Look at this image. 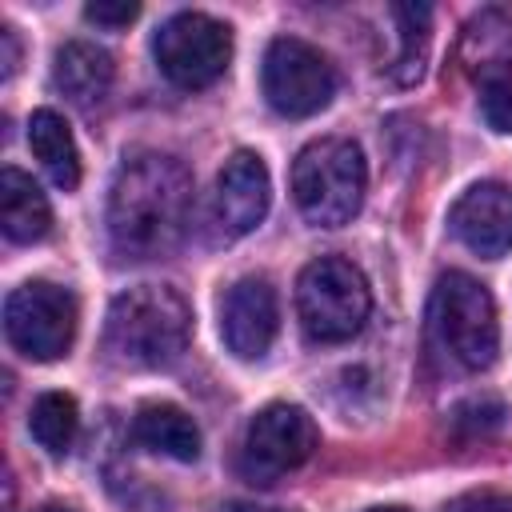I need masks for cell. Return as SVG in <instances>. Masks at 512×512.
I'll use <instances>...</instances> for the list:
<instances>
[{"mask_svg": "<svg viewBox=\"0 0 512 512\" xmlns=\"http://www.w3.org/2000/svg\"><path fill=\"white\" fill-rule=\"evenodd\" d=\"M192 212V172L168 152H132L108 192V240L120 260L168 256Z\"/></svg>", "mask_w": 512, "mask_h": 512, "instance_id": "1", "label": "cell"}, {"mask_svg": "<svg viewBox=\"0 0 512 512\" xmlns=\"http://www.w3.org/2000/svg\"><path fill=\"white\" fill-rule=\"evenodd\" d=\"M192 336V308L168 284H136L108 304L104 348L124 368H164Z\"/></svg>", "mask_w": 512, "mask_h": 512, "instance_id": "2", "label": "cell"}, {"mask_svg": "<svg viewBox=\"0 0 512 512\" xmlns=\"http://www.w3.org/2000/svg\"><path fill=\"white\" fill-rule=\"evenodd\" d=\"M364 188H368V164L348 136H320L304 144L292 160L296 208L316 228L348 224L364 204Z\"/></svg>", "mask_w": 512, "mask_h": 512, "instance_id": "3", "label": "cell"}, {"mask_svg": "<svg viewBox=\"0 0 512 512\" xmlns=\"http://www.w3.org/2000/svg\"><path fill=\"white\" fill-rule=\"evenodd\" d=\"M428 320L440 348L468 372L492 368L500 352V320L492 292L468 272H444L428 300Z\"/></svg>", "mask_w": 512, "mask_h": 512, "instance_id": "4", "label": "cell"}, {"mask_svg": "<svg viewBox=\"0 0 512 512\" xmlns=\"http://www.w3.org/2000/svg\"><path fill=\"white\" fill-rule=\"evenodd\" d=\"M296 312L312 344L352 340L372 312V292L364 272L344 256L312 260L296 280Z\"/></svg>", "mask_w": 512, "mask_h": 512, "instance_id": "5", "label": "cell"}, {"mask_svg": "<svg viewBox=\"0 0 512 512\" xmlns=\"http://www.w3.org/2000/svg\"><path fill=\"white\" fill-rule=\"evenodd\" d=\"M260 88H264V100L280 116L304 120V116H316L320 108L332 104V96H336V68L308 40L276 36L268 44V52H264Z\"/></svg>", "mask_w": 512, "mask_h": 512, "instance_id": "6", "label": "cell"}, {"mask_svg": "<svg viewBox=\"0 0 512 512\" xmlns=\"http://www.w3.org/2000/svg\"><path fill=\"white\" fill-rule=\"evenodd\" d=\"M152 52L176 88H208L232 60V28L208 12H176L160 24Z\"/></svg>", "mask_w": 512, "mask_h": 512, "instance_id": "7", "label": "cell"}, {"mask_svg": "<svg viewBox=\"0 0 512 512\" xmlns=\"http://www.w3.org/2000/svg\"><path fill=\"white\" fill-rule=\"evenodd\" d=\"M8 344L28 360H60L76 340V296L48 280H28L4 300Z\"/></svg>", "mask_w": 512, "mask_h": 512, "instance_id": "8", "label": "cell"}, {"mask_svg": "<svg viewBox=\"0 0 512 512\" xmlns=\"http://www.w3.org/2000/svg\"><path fill=\"white\" fill-rule=\"evenodd\" d=\"M316 448H320L316 420L300 404L276 400L248 420L244 444H240V472L252 484H272L276 476L308 464Z\"/></svg>", "mask_w": 512, "mask_h": 512, "instance_id": "9", "label": "cell"}, {"mask_svg": "<svg viewBox=\"0 0 512 512\" xmlns=\"http://www.w3.org/2000/svg\"><path fill=\"white\" fill-rule=\"evenodd\" d=\"M280 328L276 288L264 276H240L220 300V336L240 360H260Z\"/></svg>", "mask_w": 512, "mask_h": 512, "instance_id": "10", "label": "cell"}, {"mask_svg": "<svg viewBox=\"0 0 512 512\" xmlns=\"http://www.w3.org/2000/svg\"><path fill=\"white\" fill-rule=\"evenodd\" d=\"M452 236L476 252V256H504L512 252V188L500 180H480L472 184L448 212Z\"/></svg>", "mask_w": 512, "mask_h": 512, "instance_id": "11", "label": "cell"}, {"mask_svg": "<svg viewBox=\"0 0 512 512\" xmlns=\"http://www.w3.org/2000/svg\"><path fill=\"white\" fill-rule=\"evenodd\" d=\"M268 200H272V180H268V164L240 148L224 160L220 176H216V200H212V212H216V224L224 236H248L264 212H268Z\"/></svg>", "mask_w": 512, "mask_h": 512, "instance_id": "12", "label": "cell"}, {"mask_svg": "<svg viewBox=\"0 0 512 512\" xmlns=\"http://www.w3.org/2000/svg\"><path fill=\"white\" fill-rule=\"evenodd\" d=\"M112 56L92 44V40H68L56 48V64H52V84L80 108H92L108 96L112 88Z\"/></svg>", "mask_w": 512, "mask_h": 512, "instance_id": "13", "label": "cell"}, {"mask_svg": "<svg viewBox=\"0 0 512 512\" xmlns=\"http://www.w3.org/2000/svg\"><path fill=\"white\" fill-rule=\"evenodd\" d=\"M0 228L12 244H36L52 232V208L40 184L12 164L0 172Z\"/></svg>", "mask_w": 512, "mask_h": 512, "instance_id": "14", "label": "cell"}, {"mask_svg": "<svg viewBox=\"0 0 512 512\" xmlns=\"http://www.w3.org/2000/svg\"><path fill=\"white\" fill-rule=\"evenodd\" d=\"M132 440L148 452H160V456L184 460V464L200 456V428L192 424V416L180 404H168V400L140 404V412L132 416Z\"/></svg>", "mask_w": 512, "mask_h": 512, "instance_id": "15", "label": "cell"}, {"mask_svg": "<svg viewBox=\"0 0 512 512\" xmlns=\"http://www.w3.org/2000/svg\"><path fill=\"white\" fill-rule=\"evenodd\" d=\"M28 148L40 160V168L52 176L56 188L72 192L80 184V152L72 140V128L64 124L60 112L52 108H36L28 120Z\"/></svg>", "mask_w": 512, "mask_h": 512, "instance_id": "16", "label": "cell"}, {"mask_svg": "<svg viewBox=\"0 0 512 512\" xmlns=\"http://www.w3.org/2000/svg\"><path fill=\"white\" fill-rule=\"evenodd\" d=\"M460 60H464V68L476 80L512 72V24L500 12H492V8L480 12V16H472V24L464 32Z\"/></svg>", "mask_w": 512, "mask_h": 512, "instance_id": "17", "label": "cell"}, {"mask_svg": "<svg viewBox=\"0 0 512 512\" xmlns=\"http://www.w3.org/2000/svg\"><path fill=\"white\" fill-rule=\"evenodd\" d=\"M28 432L32 440L48 452V456H64L80 432V408L68 392H44L36 396L32 404V416H28Z\"/></svg>", "mask_w": 512, "mask_h": 512, "instance_id": "18", "label": "cell"}, {"mask_svg": "<svg viewBox=\"0 0 512 512\" xmlns=\"http://www.w3.org/2000/svg\"><path fill=\"white\" fill-rule=\"evenodd\" d=\"M396 24H400V48H396V60L388 64V76L396 84H412L420 80L424 72V56H428V24H432V8L424 4H396L392 8Z\"/></svg>", "mask_w": 512, "mask_h": 512, "instance_id": "19", "label": "cell"}, {"mask_svg": "<svg viewBox=\"0 0 512 512\" xmlns=\"http://www.w3.org/2000/svg\"><path fill=\"white\" fill-rule=\"evenodd\" d=\"M480 112H484L488 128L512 132V72L480 80Z\"/></svg>", "mask_w": 512, "mask_h": 512, "instance_id": "20", "label": "cell"}, {"mask_svg": "<svg viewBox=\"0 0 512 512\" xmlns=\"http://www.w3.org/2000/svg\"><path fill=\"white\" fill-rule=\"evenodd\" d=\"M500 420H504V404L492 396H472L452 412V428L460 436H484V432L500 428Z\"/></svg>", "mask_w": 512, "mask_h": 512, "instance_id": "21", "label": "cell"}, {"mask_svg": "<svg viewBox=\"0 0 512 512\" xmlns=\"http://www.w3.org/2000/svg\"><path fill=\"white\" fill-rule=\"evenodd\" d=\"M444 512H512V496H508V492L480 488V492H464V496H456Z\"/></svg>", "mask_w": 512, "mask_h": 512, "instance_id": "22", "label": "cell"}, {"mask_svg": "<svg viewBox=\"0 0 512 512\" xmlns=\"http://www.w3.org/2000/svg\"><path fill=\"white\" fill-rule=\"evenodd\" d=\"M84 16H88L92 24H104V28H124V24H132V20L140 16V4H128V0H120V4L96 0V4L84 8Z\"/></svg>", "mask_w": 512, "mask_h": 512, "instance_id": "23", "label": "cell"}, {"mask_svg": "<svg viewBox=\"0 0 512 512\" xmlns=\"http://www.w3.org/2000/svg\"><path fill=\"white\" fill-rule=\"evenodd\" d=\"M0 48H4V60H0L4 68H0V76L8 80V76L16 72V60H20V44H16V28H8V24L0 28Z\"/></svg>", "mask_w": 512, "mask_h": 512, "instance_id": "24", "label": "cell"}, {"mask_svg": "<svg viewBox=\"0 0 512 512\" xmlns=\"http://www.w3.org/2000/svg\"><path fill=\"white\" fill-rule=\"evenodd\" d=\"M232 512H292V508H268V504H248V500H236Z\"/></svg>", "mask_w": 512, "mask_h": 512, "instance_id": "25", "label": "cell"}, {"mask_svg": "<svg viewBox=\"0 0 512 512\" xmlns=\"http://www.w3.org/2000/svg\"><path fill=\"white\" fill-rule=\"evenodd\" d=\"M36 512H76V508L72 504H40Z\"/></svg>", "mask_w": 512, "mask_h": 512, "instance_id": "26", "label": "cell"}, {"mask_svg": "<svg viewBox=\"0 0 512 512\" xmlns=\"http://www.w3.org/2000/svg\"><path fill=\"white\" fill-rule=\"evenodd\" d=\"M368 512H408V508H396V504H384V508H368Z\"/></svg>", "mask_w": 512, "mask_h": 512, "instance_id": "27", "label": "cell"}]
</instances>
